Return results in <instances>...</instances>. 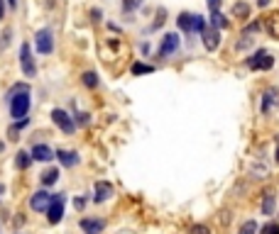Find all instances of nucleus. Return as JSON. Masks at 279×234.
<instances>
[{"instance_id":"obj_16","label":"nucleus","mask_w":279,"mask_h":234,"mask_svg":"<svg viewBox=\"0 0 279 234\" xmlns=\"http://www.w3.org/2000/svg\"><path fill=\"white\" fill-rule=\"evenodd\" d=\"M32 161H35V159H32V154H27V151H18V154H15V166H18L20 171H25Z\"/></svg>"},{"instance_id":"obj_18","label":"nucleus","mask_w":279,"mask_h":234,"mask_svg":"<svg viewBox=\"0 0 279 234\" xmlns=\"http://www.w3.org/2000/svg\"><path fill=\"white\" fill-rule=\"evenodd\" d=\"M211 25H213V27H218V30H225L230 22H228V18H225L221 10H216V13H211Z\"/></svg>"},{"instance_id":"obj_8","label":"nucleus","mask_w":279,"mask_h":234,"mask_svg":"<svg viewBox=\"0 0 279 234\" xmlns=\"http://www.w3.org/2000/svg\"><path fill=\"white\" fill-rule=\"evenodd\" d=\"M61 217H64V195L56 193L54 200H52V205H49V210H47V219H49L52 224H59Z\"/></svg>"},{"instance_id":"obj_3","label":"nucleus","mask_w":279,"mask_h":234,"mask_svg":"<svg viewBox=\"0 0 279 234\" xmlns=\"http://www.w3.org/2000/svg\"><path fill=\"white\" fill-rule=\"evenodd\" d=\"M20 66H22V73H25L27 78H35V76H37V66H35L30 44H22V47H20Z\"/></svg>"},{"instance_id":"obj_30","label":"nucleus","mask_w":279,"mask_h":234,"mask_svg":"<svg viewBox=\"0 0 279 234\" xmlns=\"http://www.w3.org/2000/svg\"><path fill=\"white\" fill-rule=\"evenodd\" d=\"M91 20H93V22H98V20H101V10H98V8L91 10Z\"/></svg>"},{"instance_id":"obj_12","label":"nucleus","mask_w":279,"mask_h":234,"mask_svg":"<svg viewBox=\"0 0 279 234\" xmlns=\"http://www.w3.org/2000/svg\"><path fill=\"white\" fill-rule=\"evenodd\" d=\"M30 154H32V159H35V161H52V159L56 156L47 144H35L32 149H30Z\"/></svg>"},{"instance_id":"obj_20","label":"nucleus","mask_w":279,"mask_h":234,"mask_svg":"<svg viewBox=\"0 0 279 234\" xmlns=\"http://www.w3.org/2000/svg\"><path fill=\"white\" fill-rule=\"evenodd\" d=\"M56 180H59V168H47L42 173V185H54Z\"/></svg>"},{"instance_id":"obj_6","label":"nucleus","mask_w":279,"mask_h":234,"mask_svg":"<svg viewBox=\"0 0 279 234\" xmlns=\"http://www.w3.org/2000/svg\"><path fill=\"white\" fill-rule=\"evenodd\" d=\"M52 200H54L52 193H47V190H37V193L30 198V207H32L35 212H47V210H49V205H52Z\"/></svg>"},{"instance_id":"obj_25","label":"nucleus","mask_w":279,"mask_h":234,"mask_svg":"<svg viewBox=\"0 0 279 234\" xmlns=\"http://www.w3.org/2000/svg\"><path fill=\"white\" fill-rule=\"evenodd\" d=\"M238 234H257V222H255V219H247Z\"/></svg>"},{"instance_id":"obj_14","label":"nucleus","mask_w":279,"mask_h":234,"mask_svg":"<svg viewBox=\"0 0 279 234\" xmlns=\"http://www.w3.org/2000/svg\"><path fill=\"white\" fill-rule=\"evenodd\" d=\"M274 103H279V90L277 88H269L264 95H262V112L267 115L269 110H272V105Z\"/></svg>"},{"instance_id":"obj_33","label":"nucleus","mask_w":279,"mask_h":234,"mask_svg":"<svg viewBox=\"0 0 279 234\" xmlns=\"http://www.w3.org/2000/svg\"><path fill=\"white\" fill-rule=\"evenodd\" d=\"M8 5H10V8H15V5H18V0H8Z\"/></svg>"},{"instance_id":"obj_32","label":"nucleus","mask_w":279,"mask_h":234,"mask_svg":"<svg viewBox=\"0 0 279 234\" xmlns=\"http://www.w3.org/2000/svg\"><path fill=\"white\" fill-rule=\"evenodd\" d=\"M257 5H260V8H267V5H269V0H257Z\"/></svg>"},{"instance_id":"obj_19","label":"nucleus","mask_w":279,"mask_h":234,"mask_svg":"<svg viewBox=\"0 0 279 234\" xmlns=\"http://www.w3.org/2000/svg\"><path fill=\"white\" fill-rule=\"evenodd\" d=\"M176 25H179L184 32H189V35H191V30H194V15L181 13V15H179V20H176Z\"/></svg>"},{"instance_id":"obj_13","label":"nucleus","mask_w":279,"mask_h":234,"mask_svg":"<svg viewBox=\"0 0 279 234\" xmlns=\"http://www.w3.org/2000/svg\"><path fill=\"white\" fill-rule=\"evenodd\" d=\"M56 159L61 161V166H66V168H71V166H78V163H81L78 154H76V151H69V149H59V151H56Z\"/></svg>"},{"instance_id":"obj_22","label":"nucleus","mask_w":279,"mask_h":234,"mask_svg":"<svg viewBox=\"0 0 279 234\" xmlns=\"http://www.w3.org/2000/svg\"><path fill=\"white\" fill-rule=\"evenodd\" d=\"M132 76H142V73H152L154 71V66H147V64H140V61H137V64H132Z\"/></svg>"},{"instance_id":"obj_15","label":"nucleus","mask_w":279,"mask_h":234,"mask_svg":"<svg viewBox=\"0 0 279 234\" xmlns=\"http://www.w3.org/2000/svg\"><path fill=\"white\" fill-rule=\"evenodd\" d=\"M264 30L269 32V37L279 39V13H272L269 18L264 20Z\"/></svg>"},{"instance_id":"obj_21","label":"nucleus","mask_w":279,"mask_h":234,"mask_svg":"<svg viewBox=\"0 0 279 234\" xmlns=\"http://www.w3.org/2000/svg\"><path fill=\"white\" fill-rule=\"evenodd\" d=\"M83 86H86V88H98V73L96 71L83 73Z\"/></svg>"},{"instance_id":"obj_17","label":"nucleus","mask_w":279,"mask_h":234,"mask_svg":"<svg viewBox=\"0 0 279 234\" xmlns=\"http://www.w3.org/2000/svg\"><path fill=\"white\" fill-rule=\"evenodd\" d=\"M262 215H274V193H264V200H262Z\"/></svg>"},{"instance_id":"obj_4","label":"nucleus","mask_w":279,"mask_h":234,"mask_svg":"<svg viewBox=\"0 0 279 234\" xmlns=\"http://www.w3.org/2000/svg\"><path fill=\"white\" fill-rule=\"evenodd\" d=\"M247 66H250L252 71H269V69L274 66V59L260 49V52H255V54L247 59Z\"/></svg>"},{"instance_id":"obj_7","label":"nucleus","mask_w":279,"mask_h":234,"mask_svg":"<svg viewBox=\"0 0 279 234\" xmlns=\"http://www.w3.org/2000/svg\"><path fill=\"white\" fill-rule=\"evenodd\" d=\"M176 52H179V35L169 32V35H164L162 44H159V56H162V59H169V56H174Z\"/></svg>"},{"instance_id":"obj_34","label":"nucleus","mask_w":279,"mask_h":234,"mask_svg":"<svg viewBox=\"0 0 279 234\" xmlns=\"http://www.w3.org/2000/svg\"><path fill=\"white\" fill-rule=\"evenodd\" d=\"M274 161L279 163V146H277V151H274Z\"/></svg>"},{"instance_id":"obj_37","label":"nucleus","mask_w":279,"mask_h":234,"mask_svg":"<svg viewBox=\"0 0 279 234\" xmlns=\"http://www.w3.org/2000/svg\"><path fill=\"white\" fill-rule=\"evenodd\" d=\"M277 142H279V137H277Z\"/></svg>"},{"instance_id":"obj_31","label":"nucleus","mask_w":279,"mask_h":234,"mask_svg":"<svg viewBox=\"0 0 279 234\" xmlns=\"http://www.w3.org/2000/svg\"><path fill=\"white\" fill-rule=\"evenodd\" d=\"M5 18V0H0V20Z\"/></svg>"},{"instance_id":"obj_23","label":"nucleus","mask_w":279,"mask_h":234,"mask_svg":"<svg viewBox=\"0 0 279 234\" xmlns=\"http://www.w3.org/2000/svg\"><path fill=\"white\" fill-rule=\"evenodd\" d=\"M206 30V20L201 15H194V30H191V35H204Z\"/></svg>"},{"instance_id":"obj_35","label":"nucleus","mask_w":279,"mask_h":234,"mask_svg":"<svg viewBox=\"0 0 279 234\" xmlns=\"http://www.w3.org/2000/svg\"><path fill=\"white\" fill-rule=\"evenodd\" d=\"M47 5H54V0H47Z\"/></svg>"},{"instance_id":"obj_36","label":"nucleus","mask_w":279,"mask_h":234,"mask_svg":"<svg viewBox=\"0 0 279 234\" xmlns=\"http://www.w3.org/2000/svg\"><path fill=\"white\" fill-rule=\"evenodd\" d=\"M0 193H3V185H0Z\"/></svg>"},{"instance_id":"obj_29","label":"nucleus","mask_w":279,"mask_h":234,"mask_svg":"<svg viewBox=\"0 0 279 234\" xmlns=\"http://www.w3.org/2000/svg\"><path fill=\"white\" fill-rule=\"evenodd\" d=\"M206 5L211 8V13H216V10L221 8V0H206Z\"/></svg>"},{"instance_id":"obj_5","label":"nucleus","mask_w":279,"mask_h":234,"mask_svg":"<svg viewBox=\"0 0 279 234\" xmlns=\"http://www.w3.org/2000/svg\"><path fill=\"white\" fill-rule=\"evenodd\" d=\"M52 120H54V125L64 132V134H74V129H76V122H74V117H69L64 110H52Z\"/></svg>"},{"instance_id":"obj_26","label":"nucleus","mask_w":279,"mask_h":234,"mask_svg":"<svg viewBox=\"0 0 279 234\" xmlns=\"http://www.w3.org/2000/svg\"><path fill=\"white\" fill-rule=\"evenodd\" d=\"M164 15H167V13H164V10L159 8V13H157V22H154V25L149 27V32H154V30H159V27L164 25Z\"/></svg>"},{"instance_id":"obj_9","label":"nucleus","mask_w":279,"mask_h":234,"mask_svg":"<svg viewBox=\"0 0 279 234\" xmlns=\"http://www.w3.org/2000/svg\"><path fill=\"white\" fill-rule=\"evenodd\" d=\"M201 39H204V47L208 49V52H216V49L221 47V30L211 25V27H206L204 30Z\"/></svg>"},{"instance_id":"obj_11","label":"nucleus","mask_w":279,"mask_h":234,"mask_svg":"<svg viewBox=\"0 0 279 234\" xmlns=\"http://www.w3.org/2000/svg\"><path fill=\"white\" fill-rule=\"evenodd\" d=\"M106 229V222L103 219H91V217H83L81 219V232L83 234H101Z\"/></svg>"},{"instance_id":"obj_27","label":"nucleus","mask_w":279,"mask_h":234,"mask_svg":"<svg viewBox=\"0 0 279 234\" xmlns=\"http://www.w3.org/2000/svg\"><path fill=\"white\" fill-rule=\"evenodd\" d=\"M262 234H279V224H277V222H269V224H264Z\"/></svg>"},{"instance_id":"obj_2","label":"nucleus","mask_w":279,"mask_h":234,"mask_svg":"<svg viewBox=\"0 0 279 234\" xmlns=\"http://www.w3.org/2000/svg\"><path fill=\"white\" fill-rule=\"evenodd\" d=\"M35 49L39 54H52L54 52V32L49 27H42L35 35Z\"/></svg>"},{"instance_id":"obj_24","label":"nucleus","mask_w":279,"mask_h":234,"mask_svg":"<svg viewBox=\"0 0 279 234\" xmlns=\"http://www.w3.org/2000/svg\"><path fill=\"white\" fill-rule=\"evenodd\" d=\"M233 15H235V18H247V15H250V5H247V3H238V5L233 8Z\"/></svg>"},{"instance_id":"obj_10","label":"nucleus","mask_w":279,"mask_h":234,"mask_svg":"<svg viewBox=\"0 0 279 234\" xmlns=\"http://www.w3.org/2000/svg\"><path fill=\"white\" fill-rule=\"evenodd\" d=\"M111 195H113V183L98 180V183H96V190H93V200H96V202H106Z\"/></svg>"},{"instance_id":"obj_1","label":"nucleus","mask_w":279,"mask_h":234,"mask_svg":"<svg viewBox=\"0 0 279 234\" xmlns=\"http://www.w3.org/2000/svg\"><path fill=\"white\" fill-rule=\"evenodd\" d=\"M30 86L27 83H18L15 88L8 93V105H10V117L13 120H27V112H30Z\"/></svg>"},{"instance_id":"obj_28","label":"nucleus","mask_w":279,"mask_h":234,"mask_svg":"<svg viewBox=\"0 0 279 234\" xmlns=\"http://www.w3.org/2000/svg\"><path fill=\"white\" fill-rule=\"evenodd\" d=\"M191 234H211L206 224H191Z\"/></svg>"}]
</instances>
